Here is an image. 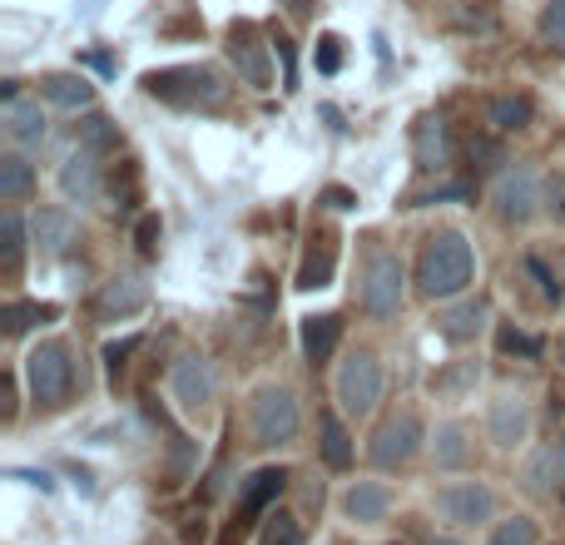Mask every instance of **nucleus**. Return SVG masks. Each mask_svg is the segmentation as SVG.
I'll list each match as a JSON object with an SVG mask.
<instances>
[{"instance_id":"nucleus-1","label":"nucleus","mask_w":565,"mask_h":545,"mask_svg":"<svg viewBox=\"0 0 565 545\" xmlns=\"http://www.w3.org/2000/svg\"><path fill=\"white\" fill-rule=\"evenodd\" d=\"M471 272H477V254H471V244L457 234V228L431 234L427 248H422V258H417V292L431 302H451L467 292Z\"/></svg>"},{"instance_id":"nucleus-2","label":"nucleus","mask_w":565,"mask_h":545,"mask_svg":"<svg viewBox=\"0 0 565 545\" xmlns=\"http://www.w3.org/2000/svg\"><path fill=\"white\" fill-rule=\"evenodd\" d=\"M145 89L164 105H179V109H214L224 99V79L218 70L209 65H179V70H154L145 75Z\"/></svg>"},{"instance_id":"nucleus-3","label":"nucleus","mask_w":565,"mask_h":545,"mask_svg":"<svg viewBox=\"0 0 565 545\" xmlns=\"http://www.w3.org/2000/svg\"><path fill=\"white\" fill-rule=\"evenodd\" d=\"M402 298H407V268H402L397 254H387V248H377V254H367V264H362V282H358V302L367 318L387 322L402 312Z\"/></svg>"},{"instance_id":"nucleus-4","label":"nucleus","mask_w":565,"mask_h":545,"mask_svg":"<svg viewBox=\"0 0 565 545\" xmlns=\"http://www.w3.org/2000/svg\"><path fill=\"white\" fill-rule=\"evenodd\" d=\"M25 382L35 407H65L70 392H75V357H70V342H40L25 357Z\"/></svg>"},{"instance_id":"nucleus-5","label":"nucleus","mask_w":565,"mask_h":545,"mask_svg":"<svg viewBox=\"0 0 565 545\" xmlns=\"http://www.w3.org/2000/svg\"><path fill=\"white\" fill-rule=\"evenodd\" d=\"M298 397L288 387H258L254 402H248V427H254L258 447H288L298 437Z\"/></svg>"},{"instance_id":"nucleus-6","label":"nucleus","mask_w":565,"mask_h":545,"mask_svg":"<svg viewBox=\"0 0 565 545\" xmlns=\"http://www.w3.org/2000/svg\"><path fill=\"white\" fill-rule=\"evenodd\" d=\"M382 402V367L367 348H352L338 367V407L348 417H367Z\"/></svg>"},{"instance_id":"nucleus-7","label":"nucleus","mask_w":565,"mask_h":545,"mask_svg":"<svg viewBox=\"0 0 565 545\" xmlns=\"http://www.w3.org/2000/svg\"><path fill=\"white\" fill-rule=\"evenodd\" d=\"M417 451H422V421H417V412H392V417L377 421V431H372L367 461H372V467H382V471H397V467H407Z\"/></svg>"},{"instance_id":"nucleus-8","label":"nucleus","mask_w":565,"mask_h":545,"mask_svg":"<svg viewBox=\"0 0 565 545\" xmlns=\"http://www.w3.org/2000/svg\"><path fill=\"white\" fill-rule=\"evenodd\" d=\"M437 516L447 526H481V521L497 516V491L487 481H451V487L437 491Z\"/></svg>"},{"instance_id":"nucleus-9","label":"nucleus","mask_w":565,"mask_h":545,"mask_svg":"<svg viewBox=\"0 0 565 545\" xmlns=\"http://www.w3.org/2000/svg\"><path fill=\"white\" fill-rule=\"evenodd\" d=\"M228 60H234L238 79L254 89L274 85V65H268V45H264V30L254 20H234L228 25Z\"/></svg>"},{"instance_id":"nucleus-10","label":"nucleus","mask_w":565,"mask_h":545,"mask_svg":"<svg viewBox=\"0 0 565 545\" xmlns=\"http://www.w3.org/2000/svg\"><path fill=\"white\" fill-rule=\"evenodd\" d=\"M536 209H541V179L526 164L507 169L497 179V214L507 224H526V218H536Z\"/></svg>"},{"instance_id":"nucleus-11","label":"nucleus","mask_w":565,"mask_h":545,"mask_svg":"<svg viewBox=\"0 0 565 545\" xmlns=\"http://www.w3.org/2000/svg\"><path fill=\"white\" fill-rule=\"evenodd\" d=\"M487 431H491V441H497L501 451L521 447V441L531 437V407H526V397H521V392H501V397L491 402V412H487Z\"/></svg>"},{"instance_id":"nucleus-12","label":"nucleus","mask_w":565,"mask_h":545,"mask_svg":"<svg viewBox=\"0 0 565 545\" xmlns=\"http://www.w3.org/2000/svg\"><path fill=\"white\" fill-rule=\"evenodd\" d=\"M174 402L184 412H204L214 402V367H209L199 352H184L174 362Z\"/></svg>"},{"instance_id":"nucleus-13","label":"nucleus","mask_w":565,"mask_h":545,"mask_svg":"<svg viewBox=\"0 0 565 545\" xmlns=\"http://www.w3.org/2000/svg\"><path fill=\"white\" fill-rule=\"evenodd\" d=\"M282 487H288V471L282 467H264V471H254V477L238 487V521L234 526H248V521H258L268 506L282 496Z\"/></svg>"},{"instance_id":"nucleus-14","label":"nucleus","mask_w":565,"mask_h":545,"mask_svg":"<svg viewBox=\"0 0 565 545\" xmlns=\"http://www.w3.org/2000/svg\"><path fill=\"white\" fill-rule=\"evenodd\" d=\"M99 189H105V179H99L95 149H79V154H70L65 164H60V194H65L70 204H95Z\"/></svg>"},{"instance_id":"nucleus-15","label":"nucleus","mask_w":565,"mask_h":545,"mask_svg":"<svg viewBox=\"0 0 565 545\" xmlns=\"http://www.w3.org/2000/svg\"><path fill=\"white\" fill-rule=\"evenodd\" d=\"M0 125H6V135L20 139V145H40V139H45V115H40V99L15 95V85H6V109H0Z\"/></svg>"},{"instance_id":"nucleus-16","label":"nucleus","mask_w":565,"mask_h":545,"mask_svg":"<svg viewBox=\"0 0 565 545\" xmlns=\"http://www.w3.org/2000/svg\"><path fill=\"white\" fill-rule=\"evenodd\" d=\"M487 318H491L487 298H461L441 312L437 328H441V338H451V342H477L481 328H487Z\"/></svg>"},{"instance_id":"nucleus-17","label":"nucleus","mask_w":565,"mask_h":545,"mask_svg":"<svg viewBox=\"0 0 565 545\" xmlns=\"http://www.w3.org/2000/svg\"><path fill=\"white\" fill-rule=\"evenodd\" d=\"M149 302V282L145 278H115V282H105V292H99V318L105 322H119V318H135L139 308Z\"/></svg>"},{"instance_id":"nucleus-18","label":"nucleus","mask_w":565,"mask_h":545,"mask_svg":"<svg viewBox=\"0 0 565 545\" xmlns=\"http://www.w3.org/2000/svg\"><path fill=\"white\" fill-rule=\"evenodd\" d=\"M332 264H338V238H332V228H312L308 258H302V268H298V288H328Z\"/></svg>"},{"instance_id":"nucleus-19","label":"nucleus","mask_w":565,"mask_h":545,"mask_svg":"<svg viewBox=\"0 0 565 545\" xmlns=\"http://www.w3.org/2000/svg\"><path fill=\"white\" fill-rule=\"evenodd\" d=\"M30 234H35V248L45 258H60L70 244H75V218L65 214V209H40L35 224H30Z\"/></svg>"},{"instance_id":"nucleus-20","label":"nucleus","mask_w":565,"mask_h":545,"mask_svg":"<svg viewBox=\"0 0 565 545\" xmlns=\"http://www.w3.org/2000/svg\"><path fill=\"white\" fill-rule=\"evenodd\" d=\"M392 506V491L377 487V481H358V487L342 496V511H348V521H358V526H372V521H382Z\"/></svg>"},{"instance_id":"nucleus-21","label":"nucleus","mask_w":565,"mask_h":545,"mask_svg":"<svg viewBox=\"0 0 565 545\" xmlns=\"http://www.w3.org/2000/svg\"><path fill=\"white\" fill-rule=\"evenodd\" d=\"M40 99H50V105H60V109H89L95 85H89L85 75H45L40 79Z\"/></svg>"},{"instance_id":"nucleus-22","label":"nucleus","mask_w":565,"mask_h":545,"mask_svg":"<svg viewBox=\"0 0 565 545\" xmlns=\"http://www.w3.org/2000/svg\"><path fill=\"white\" fill-rule=\"evenodd\" d=\"M338 338H342V318H332V312H322V318H302V352H308L312 367L332 357Z\"/></svg>"},{"instance_id":"nucleus-23","label":"nucleus","mask_w":565,"mask_h":545,"mask_svg":"<svg viewBox=\"0 0 565 545\" xmlns=\"http://www.w3.org/2000/svg\"><path fill=\"white\" fill-rule=\"evenodd\" d=\"M417 164L427 169V174L431 169L441 174V169L451 164V139H447V125H441V119H422L417 125Z\"/></svg>"},{"instance_id":"nucleus-24","label":"nucleus","mask_w":565,"mask_h":545,"mask_svg":"<svg viewBox=\"0 0 565 545\" xmlns=\"http://www.w3.org/2000/svg\"><path fill=\"white\" fill-rule=\"evenodd\" d=\"M35 189V169L25 154H0V204H20Z\"/></svg>"},{"instance_id":"nucleus-25","label":"nucleus","mask_w":565,"mask_h":545,"mask_svg":"<svg viewBox=\"0 0 565 545\" xmlns=\"http://www.w3.org/2000/svg\"><path fill=\"white\" fill-rule=\"evenodd\" d=\"M487 119H491V129H501V135H516V129L531 125V99H521V95H497V99L487 105Z\"/></svg>"},{"instance_id":"nucleus-26","label":"nucleus","mask_w":565,"mask_h":545,"mask_svg":"<svg viewBox=\"0 0 565 545\" xmlns=\"http://www.w3.org/2000/svg\"><path fill=\"white\" fill-rule=\"evenodd\" d=\"M60 308L55 302H10L6 312H0V322H6V338H20V332H30L35 322H55Z\"/></svg>"},{"instance_id":"nucleus-27","label":"nucleus","mask_w":565,"mask_h":545,"mask_svg":"<svg viewBox=\"0 0 565 545\" xmlns=\"http://www.w3.org/2000/svg\"><path fill=\"white\" fill-rule=\"evenodd\" d=\"M467 431H461V421H441L437 437H431V461L437 467H461L467 461Z\"/></svg>"},{"instance_id":"nucleus-28","label":"nucleus","mask_w":565,"mask_h":545,"mask_svg":"<svg viewBox=\"0 0 565 545\" xmlns=\"http://www.w3.org/2000/svg\"><path fill=\"white\" fill-rule=\"evenodd\" d=\"M20 258H25V224H20L15 209H6L0 214V268L15 272Z\"/></svg>"},{"instance_id":"nucleus-29","label":"nucleus","mask_w":565,"mask_h":545,"mask_svg":"<svg viewBox=\"0 0 565 545\" xmlns=\"http://www.w3.org/2000/svg\"><path fill=\"white\" fill-rule=\"evenodd\" d=\"M322 461L332 471H348L352 467V437L338 417H322Z\"/></svg>"},{"instance_id":"nucleus-30","label":"nucleus","mask_w":565,"mask_h":545,"mask_svg":"<svg viewBox=\"0 0 565 545\" xmlns=\"http://www.w3.org/2000/svg\"><path fill=\"white\" fill-rule=\"evenodd\" d=\"M526 491H531V496H551V491H561V481H556V447L536 451V457L526 461Z\"/></svg>"},{"instance_id":"nucleus-31","label":"nucleus","mask_w":565,"mask_h":545,"mask_svg":"<svg viewBox=\"0 0 565 545\" xmlns=\"http://www.w3.org/2000/svg\"><path fill=\"white\" fill-rule=\"evenodd\" d=\"M119 145V129L109 125L105 115H85V125H79V149H115Z\"/></svg>"},{"instance_id":"nucleus-32","label":"nucleus","mask_w":565,"mask_h":545,"mask_svg":"<svg viewBox=\"0 0 565 545\" xmlns=\"http://www.w3.org/2000/svg\"><path fill=\"white\" fill-rule=\"evenodd\" d=\"M258 545H302V526L288 516V511H274V516L264 521V536Z\"/></svg>"},{"instance_id":"nucleus-33","label":"nucleus","mask_w":565,"mask_h":545,"mask_svg":"<svg viewBox=\"0 0 565 545\" xmlns=\"http://www.w3.org/2000/svg\"><path fill=\"white\" fill-rule=\"evenodd\" d=\"M491 545H536V521L531 516H511L491 531Z\"/></svg>"},{"instance_id":"nucleus-34","label":"nucleus","mask_w":565,"mask_h":545,"mask_svg":"<svg viewBox=\"0 0 565 545\" xmlns=\"http://www.w3.org/2000/svg\"><path fill=\"white\" fill-rule=\"evenodd\" d=\"M541 40L565 50V0H546L541 6Z\"/></svg>"},{"instance_id":"nucleus-35","label":"nucleus","mask_w":565,"mask_h":545,"mask_svg":"<svg viewBox=\"0 0 565 545\" xmlns=\"http://www.w3.org/2000/svg\"><path fill=\"white\" fill-rule=\"evenodd\" d=\"M541 209H546L556 224H565V174H551L546 184H541Z\"/></svg>"},{"instance_id":"nucleus-36","label":"nucleus","mask_w":565,"mask_h":545,"mask_svg":"<svg viewBox=\"0 0 565 545\" xmlns=\"http://www.w3.org/2000/svg\"><path fill=\"white\" fill-rule=\"evenodd\" d=\"M526 272L541 282V292H546V302H561V298H565V292H561V278H556V272H551L546 264H541V258H526Z\"/></svg>"},{"instance_id":"nucleus-37","label":"nucleus","mask_w":565,"mask_h":545,"mask_svg":"<svg viewBox=\"0 0 565 545\" xmlns=\"http://www.w3.org/2000/svg\"><path fill=\"white\" fill-rule=\"evenodd\" d=\"M501 348L521 352V357H541V338H526V332H516V328H501Z\"/></svg>"},{"instance_id":"nucleus-38","label":"nucleus","mask_w":565,"mask_h":545,"mask_svg":"<svg viewBox=\"0 0 565 545\" xmlns=\"http://www.w3.org/2000/svg\"><path fill=\"white\" fill-rule=\"evenodd\" d=\"M135 244H139V254H145V258H154V254H159V218H154V214H145V218H139V228H135Z\"/></svg>"},{"instance_id":"nucleus-39","label":"nucleus","mask_w":565,"mask_h":545,"mask_svg":"<svg viewBox=\"0 0 565 545\" xmlns=\"http://www.w3.org/2000/svg\"><path fill=\"white\" fill-rule=\"evenodd\" d=\"M338 65H342V40L338 35H322L318 40V70H322V75H332Z\"/></svg>"},{"instance_id":"nucleus-40","label":"nucleus","mask_w":565,"mask_h":545,"mask_svg":"<svg viewBox=\"0 0 565 545\" xmlns=\"http://www.w3.org/2000/svg\"><path fill=\"white\" fill-rule=\"evenodd\" d=\"M471 159H477V169H497L501 149L491 145V139H471Z\"/></svg>"},{"instance_id":"nucleus-41","label":"nucleus","mask_w":565,"mask_h":545,"mask_svg":"<svg viewBox=\"0 0 565 545\" xmlns=\"http://www.w3.org/2000/svg\"><path fill=\"white\" fill-rule=\"evenodd\" d=\"M352 204H358V199H352L348 189H328V209H338L342 214V209H352Z\"/></svg>"},{"instance_id":"nucleus-42","label":"nucleus","mask_w":565,"mask_h":545,"mask_svg":"<svg viewBox=\"0 0 565 545\" xmlns=\"http://www.w3.org/2000/svg\"><path fill=\"white\" fill-rule=\"evenodd\" d=\"M556 481H561V496H565V441L556 447Z\"/></svg>"},{"instance_id":"nucleus-43","label":"nucleus","mask_w":565,"mask_h":545,"mask_svg":"<svg viewBox=\"0 0 565 545\" xmlns=\"http://www.w3.org/2000/svg\"><path fill=\"white\" fill-rule=\"evenodd\" d=\"M556 357L565 362V332H561V338H556Z\"/></svg>"},{"instance_id":"nucleus-44","label":"nucleus","mask_w":565,"mask_h":545,"mask_svg":"<svg viewBox=\"0 0 565 545\" xmlns=\"http://www.w3.org/2000/svg\"><path fill=\"white\" fill-rule=\"evenodd\" d=\"M431 545H461V541H451V536H437V541H431Z\"/></svg>"}]
</instances>
